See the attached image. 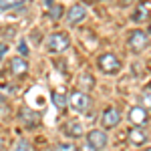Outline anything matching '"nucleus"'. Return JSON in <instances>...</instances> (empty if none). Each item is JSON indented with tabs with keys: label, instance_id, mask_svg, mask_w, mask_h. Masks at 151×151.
Listing matches in <instances>:
<instances>
[{
	"label": "nucleus",
	"instance_id": "obj_3",
	"mask_svg": "<svg viewBox=\"0 0 151 151\" xmlns=\"http://www.w3.org/2000/svg\"><path fill=\"white\" fill-rule=\"evenodd\" d=\"M87 145L93 147L95 151H103L109 145V137H107V133L101 131V129H93V131L87 133Z\"/></svg>",
	"mask_w": 151,
	"mask_h": 151
},
{
	"label": "nucleus",
	"instance_id": "obj_30",
	"mask_svg": "<svg viewBox=\"0 0 151 151\" xmlns=\"http://www.w3.org/2000/svg\"><path fill=\"white\" fill-rule=\"evenodd\" d=\"M147 151H151V147H149V149H147Z\"/></svg>",
	"mask_w": 151,
	"mask_h": 151
},
{
	"label": "nucleus",
	"instance_id": "obj_1",
	"mask_svg": "<svg viewBox=\"0 0 151 151\" xmlns=\"http://www.w3.org/2000/svg\"><path fill=\"white\" fill-rule=\"evenodd\" d=\"M97 67L105 75H117L121 70V60L113 52H105V55H101V57L97 58Z\"/></svg>",
	"mask_w": 151,
	"mask_h": 151
},
{
	"label": "nucleus",
	"instance_id": "obj_10",
	"mask_svg": "<svg viewBox=\"0 0 151 151\" xmlns=\"http://www.w3.org/2000/svg\"><path fill=\"white\" fill-rule=\"evenodd\" d=\"M129 121H131V125H135V127L145 125V121H147V111H145L143 107H133V109L129 111Z\"/></svg>",
	"mask_w": 151,
	"mask_h": 151
},
{
	"label": "nucleus",
	"instance_id": "obj_27",
	"mask_svg": "<svg viewBox=\"0 0 151 151\" xmlns=\"http://www.w3.org/2000/svg\"><path fill=\"white\" fill-rule=\"evenodd\" d=\"M149 35H151V24H149Z\"/></svg>",
	"mask_w": 151,
	"mask_h": 151
},
{
	"label": "nucleus",
	"instance_id": "obj_22",
	"mask_svg": "<svg viewBox=\"0 0 151 151\" xmlns=\"http://www.w3.org/2000/svg\"><path fill=\"white\" fill-rule=\"evenodd\" d=\"M18 52H22V57H26V52H28V50H26V47H24V42L18 45Z\"/></svg>",
	"mask_w": 151,
	"mask_h": 151
},
{
	"label": "nucleus",
	"instance_id": "obj_25",
	"mask_svg": "<svg viewBox=\"0 0 151 151\" xmlns=\"http://www.w3.org/2000/svg\"><path fill=\"white\" fill-rule=\"evenodd\" d=\"M47 6H48V8L52 6V0H47Z\"/></svg>",
	"mask_w": 151,
	"mask_h": 151
},
{
	"label": "nucleus",
	"instance_id": "obj_2",
	"mask_svg": "<svg viewBox=\"0 0 151 151\" xmlns=\"http://www.w3.org/2000/svg\"><path fill=\"white\" fill-rule=\"evenodd\" d=\"M69 47H70V38L65 32H55L47 38V50L52 52V55H58V52L67 50Z\"/></svg>",
	"mask_w": 151,
	"mask_h": 151
},
{
	"label": "nucleus",
	"instance_id": "obj_8",
	"mask_svg": "<svg viewBox=\"0 0 151 151\" xmlns=\"http://www.w3.org/2000/svg\"><path fill=\"white\" fill-rule=\"evenodd\" d=\"M149 16H151V2H149V0L139 2V6H137V8H135V12L131 14L133 22H145Z\"/></svg>",
	"mask_w": 151,
	"mask_h": 151
},
{
	"label": "nucleus",
	"instance_id": "obj_29",
	"mask_svg": "<svg viewBox=\"0 0 151 151\" xmlns=\"http://www.w3.org/2000/svg\"><path fill=\"white\" fill-rule=\"evenodd\" d=\"M48 151H55V149H48Z\"/></svg>",
	"mask_w": 151,
	"mask_h": 151
},
{
	"label": "nucleus",
	"instance_id": "obj_24",
	"mask_svg": "<svg viewBox=\"0 0 151 151\" xmlns=\"http://www.w3.org/2000/svg\"><path fill=\"white\" fill-rule=\"evenodd\" d=\"M83 151H95L93 147H89V145H87V147H83Z\"/></svg>",
	"mask_w": 151,
	"mask_h": 151
},
{
	"label": "nucleus",
	"instance_id": "obj_5",
	"mask_svg": "<svg viewBox=\"0 0 151 151\" xmlns=\"http://www.w3.org/2000/svg\"><path fill=\"white\" fill-rule=\"evenodd\" d=\"M147 47H149V38H147V35H145L143 30H135L133 35L129 36V48H131L135 55L143 52Z\"/></svg>",
	"mask_w": 151,
	"mask_h": 151
},
{
	"label": "nucleus",
	"instance_id": "obj_12",
	"mask_svg": "<svg viewBox=\"0 0 151 151\" xmlns=\"http://www.w3.org/2000/svg\"><path fill=\"white\" fill-rule=\"evenodd\" d=\"M65 135H69V137H75V139H79L85 135V127H83L79 121H73V123H67L65 125Z\"/></svg>",
	"mask_w": 151,
	"mask_h": 151
},
{
	"label": "nucleus",
	"instance_id": "obj_17",
	"mask_svg": "<svg viewBox=\"0 0 151 151\" xmlns=\"http://www.w3.org/2000/svg\"><path fill=\"white\" fill-rule=\"evenodd\" d=\"M63 6H60V4H55V6H50V12H48V16H50V18H52V20H58V18H60V16H63Z\"/></svg>",
	"mask_w": 151,
	"mask_h": 151
},
{
	"label": "nucleus",
	"instance_id": "obj_15",
	"mask_svg": "<svg viewBox=\"0 0 151 151\" xmlns=\"http://www.w3.org/2000/svg\"><path fill=\"white\" fill-rule=\"evenodd\" d=\"M52 103H55L57 109H65V107L69 105V97L65 93H58L57 91V93H52Z\"/></svg>",
	"mask_w": 151,
	"mask_h": 151
},
{
	"label": "nucleus",
	"instance_id": "obj_18",
	"mask_svg": "<svg viewBox=\"0 0 151 151\" xmlns=\"http://www.w3.org/2000/svg\"><path fill=\"white\" fill-rule=\"evenodd\" d=\"M55 151H77V147L70 141H63V143H58L57 147H55Z\"/></svg>",
	"mask_w": 151,
	"mask_h": 151
},
{
	"label": "nucleus",
	"instance_id": "obj_26",
	"mask_svg": "<svg viewBox=\"0 0 151 151\" xmlns=\"http://www.w3.org/2000/svg\"><path fill=\"white\" fill-rule=\"evenodd\" d=\"M2 139H4V137H2V135H0V147H2Z\"/></svg>",
	"mask_w": 151,
	"mask_h": 151
},
{
	"label": "nucleus",
	"instance_id": "obj_11",
	"mask_svg": "<svg viewBox=\"0 0 151 151\" xmlns=\"http://www.w3.org/2000/svg\"><path fill=\"white\" fill-rule=\"evenodd\" d=\"M145 141H147V133L141 127H131L129 129V143H131V145L141 147V145H145Z\"/></svg>",
	"mask_w": 151,
	"mask_h": 151
},
{
	"label": "nucleus",
	"instance_id": "obj_23",
	"mask_svg": "<svg viewBox=\"0 0 151 151\" xmlns=\"http://www.w3.org/2000/svg\"><path fill=\"white\" fill-rule=\"evenodd\" d=\"M131 2H135V0H121V6H129Z\"/></svg>",
	"mask_w": 151,
	"mask_h": 151
},
{
	"label": "nucleus",
	"instance_id": "obj_20",
	"mask_svg": "<svg viewBox=\"0 0 151 151\" xmlns=\"http://www.w3.org/2000/svg\"><path fill=\"white\" fill-rule=\"evenodd\" d=\"M85 83H87V87H93L95 85V81L91 79V75H83L81 77V85H85Z\"/></svg>",
	"mask_w": 151,
	"mask_h": 151
},
{
	"label": "nucleus",
	"instance_id": "obj_19",
	"mask_svg": "<svg viewBox=\"0 0 151 151\" xmlns=\"http://www.w3.org/2000/svg\"><path fill=\"white\" fill-rule=\"evenodd\" d=\"M12 151H30V145H28V141L18 139L16 143H14V147H12Z\"/></svg>",
	"mask_w": 151,
	"mask_h": 151
},
{
	"label": "nucleus",
	"instance_id": "obj_9",
	"mask_svg": "<svg viewBox=\"0 0 151 151\" xmlns=\"http://www.w3.org/2000/svg\"><path fill=\"white\" fill-rule=\"evenodd\" d=\"M85 16H87L85 4H75V6H70L69 12H67V20H69V24H79L81 20H85Z\"/></svg>",
	"mask_w": 151,
	"mask_h": 151
},
{
	"label": "nucleus",
	"instance_id": "obj_16",
	"mask_svg": "<svg viewBox=\"0 0 151 151\" xmlns=\"http://www.w3.org/2000/svg\"><path fill=\"white\" fill-rule=\"evenodd\" d=\"M141 101H143V109L147 111L151 109V87H145L143 93H141Z\"/></svg>",
	"mask_w": 151,
	"mask_h": 151
},
{
	"label": "nucleus",
	"instance_id": "obj_13",
	"mask_svg": "<svg viewBox=\"0 0 151 151\" xmlns=\"http://www.w3.org/2000/svg\"><path fill=\"white\" fill-rule=\"evenodd\" d=\"M20 119L24 121V125H26V127H35L36 123H38V115L32 113L30 109H22V111H20Z\"/></svg>",
	"mask_w": 151,
	"mask_h": 151
},
{
	"label": "nucleus",
	"instance_id": "obj_6",
	"mask_svg": "<svg viewBox=\"0 0 151 151\" xmlns=\"http://www.w3.org/2000/svg\"><path fill=\"white\" fill-rule=\"evenodd\" d=\"M119 123H121V111L115 109V107L105 109V113L101 115V125H103V129H113Z\"/></svg>",
	"mask_w": 151,
	"mask_h": 151
},
{
	"label": "nucleus",
	"instance_id": "obj_4",
	"mask_svg": "<svg viewBox=\"0 0 151 151\" xmlns=\"http://www.w3.org/2000/svg\"><path fill=\"white\" fill-rule=\"evenodd\" d=\"M69 103L75 111L85 113V111H89V107H91V97L87 93H83V91H73L70 97H69Z\"/></svg>",
	"mask_w": 151,
	"mask_h": 151
},
{
	"label": "nucleus",
	"instance_id": "obj_21",
	"mask_svg": "<svg viewBox=\"0 0 151 151\" xmlns=\"http://www.w3.org/2000/svg\"><path fill=\"white\" fill-rule=\"evenodd\" d=\"M6 50H8V47L0 42V58H4V55H6Z\"/></svg>",
	"mask_w": 151,
	"mask_h": 151
},
{
	"label": "nucleus",
	"instance_id": "obj_7",
	"mask_svg": "<svg viewBox=\"0 0 151 151\" xmlns=\"http://www.w3.org/2000/svg\"><path fill=\"white\" fill-rule=\"evenodd\" d=\"M10 73L16 77V79L26 77V73H28V63H26V58H24V57L10 58Z\"/></svg>",
	"mask_w": 151,
	"mask_h": 151
},
{
	"label": "nucleus",
	"instance_id": "obj_28",
	"mask_svg": "<svg viewBox=\"0 0 151 151\" xmlns=\"http://www.w3.org/2000/svg\"><path fill=\"white\" fill-rule=\"evenodd\" d=\"M89 2H97V0H89Z\"/></svg>",
	"mask_w": 151,
	"mask_h": 151
},
{
	"label": "nucleus",
	"instance_id": "obj_14",
	"mask_svg": "<svg viewBox=\"0 0 151 151\" xmlns=\"http://www.w3.org/2000/svg\"><path fill=\"white\" fill-rule=\"evenodd\" d=\"M26 0H0V12L6 10H14V8H20Z\"/></svg>",
	"mask_w": 151,
	"mask_h": 151
}]
</instances>
